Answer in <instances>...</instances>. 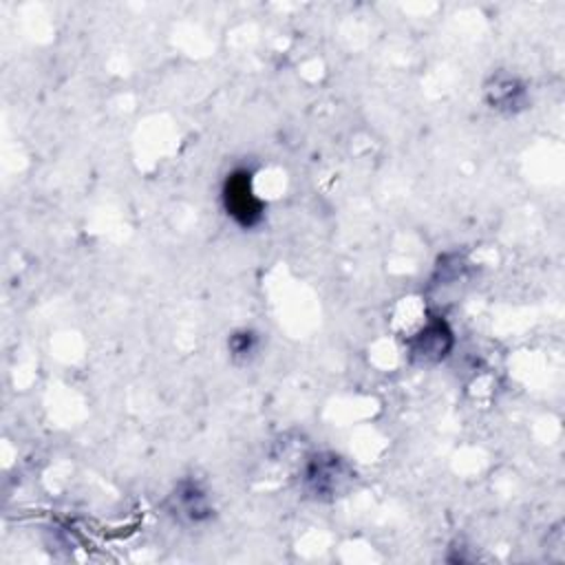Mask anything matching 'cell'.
Here are the masks:
<instances>
[{
  "label": "cell",
  "instance_id": "cell-1",
  "mask_svg": "<svg viewBox=\"0 0 565 565\" xmlns=\"http://www.w3.org/2000/svg\"><path fill=\"white\" fill-rule=\"evenodd\" d=\"M353 468L335 452H316L302 468V488L313 499L331 501L349 490L353 483Z\"/></svg>",
  "mask_w": 565,
  "mask_h": 565
},
{
  "label": "cell",
  "instance_id": "cell-2",
  "mask_svg": "<svg viewBox=\"0 0 565 565\" xmlns=\"http://www.w3.org/2000/svg\"><path fill=\"white\" fill-rule=\"evenodd\" d=\"M225 214L243 230L256 227L265 216V203L254 192L252 185V172L245 168H238L227 174L221 190Z\"/></svg>",
  "mask_w": 565,
  "mask_h": 565
},
{
  "label": "cell",
  "instance_id": "cell-3",
  "mask_svg": "<svg viewBox=\"0 0 565 565\" xmlns=\"http://www.w3.org/2000/svg\"><path fill=\"white\" fill-rule=\"evenodd\" d=\"M455 344L452 329L444 318H430L417 333L406 340V353L413 364L430 366L441 362Z\"/></svg>",
  "mask_w": 565,
  "mask_h": 565
},
{
  "label": "cell",
  "instance_id": "cell-4",
  "mask_svg": "<svg viewBox=\"0 0 565 565\" xmlns=\"http://www.w3.org/2000/svg\"><path fill=\"white\" fill-rule=\"evenodd\" d=\"M166 510L181 523H203L214 514L210 494L194 479H181L172 488L166 499Z\"/></svg>",
  "mask_w": 565,
  "mask_h": 565
},
{
  "label": "cell",
  "instance_id": "cell-5",
  "mask_svg": "<svg viewBox=\"0 0 565 565\" xmlns=\"http://www.w3.org/2000/svg\"><path fill=\"white\" fill-rule=\"evenodd\" d=\"M483 97L490 108L499 113H519L527 104L525 84L510 73H494L483 86Z\"/></svg>",
  "mask_w": 565,
  "mask_h": 565
},
{
  "label": "cell",
  "instance_id": "cell-6",
  "mask_svg": "<svg viewBox=\"0 0 565 565\" xmlns=\"http://www.w3.org/2000/svg\"><path fill=\"white\" fill-rule=\"evenodd\" d=\"M227 349L234 360H249L258 351V338L249 329L234 331L227 340Z\"/></svg>",
  "mask_w": 565,
  "mask_h": 565
}]
</instances>
